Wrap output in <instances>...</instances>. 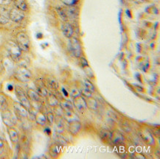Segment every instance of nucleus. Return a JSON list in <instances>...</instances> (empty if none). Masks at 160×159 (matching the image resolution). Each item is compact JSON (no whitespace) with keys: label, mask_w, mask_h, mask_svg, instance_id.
Wrapping results in <instances>:
<instances>
[{"label":"nucleus","mask_w":160,"mask_h":159,"mask_svg":"<svg viewBox=\"0 0 160 159\" xmlns=\"http://www.w3.org/2000/svg\"><path fill=\"white\" fill-rule=\"evenodd\" d=\"M30 39L28 35L24 32H19L16 35V44L21 51L27 52L30 49Z\"/></svg>","instance_id":"f257e3e1"},{"label":"nucleus","mask_w":160,"mask_h":159,"mask_svg":"<svg viewBox=\"0 0 160 159\" xmlns=\"http://www.w3.org/2000/svg\"><path fill=\"white\" fill-rule=\"evenodd\" d=\"M7 50L9 55L14 61H19L21 58V50L19 47L16 43L9 41L7 44Z\"/></svg>","instance_id":"f03ea898"},{"label":"nucleus","mask_w":160,"mask_h":159,"mask_svg":"<svg viewBox=\"0 0 160 159\" xmlns=\"http://www.w3.org/2000/svg\"><path fill=\"white\" fill-rule=\"evenodd\" d=\"M15 92H16V97L19 101V103L21 105H23L25 108H27V109H30L31 104H30V99H29L28 97H27V93L20 86L15 87Z\"/></svg>","instance_id":"7ed1b4c3"},{"label":"nucleus","mask_w":160,"mask_h":159,"mask_svg":"<svg viewBox=\"0 0 160 159\" xmlns=\"http://www.w3.org/2000/svg\"><path fill=\"white\" fill-rule=\"evenodd\" d=\"M2 122H4V124L6 126H7V127H13L16 124V122H17L16 116L11 111L7 109L2 111Z\"/></svg>","instance_id":"20e7f679"},{"label":"nucleus","mask_w":160,"mask_h":159,"mask_svg":"<svg viewBox=\"0 0 160 159\" xmlns=\"http://www.w3.org/2000/svg\"><path fill=\"white\" fill-rule=\"evenodd\" d=\"M70 48L72 55L76 58L81 57L83 50H82L81 45L78 38L75 37H71L70 40Z\"/></svg>","instance_id":"39448f33"},{"label":"nucleus","mask_w":160,"mask_h":159,"mask_svg":"<svg viewBox=\"0 0 160 159\" xmlns=\"http://www.w3.org/2000/svg\"><path fill=\"white\" fill-rule=\"evenodd\" d=\"M15 77L19 81L22 82V83H27V82L30 81L32 78V74L27 68L21 66L16 71Z\"/></svg>","instance_id":"423d86ee"},{"label":"nucleus","mask_w":160,"mask_h":159,"mask_svg":"<svg viewBox=\"0 0 160 159\" xmlns=\"http://www.w3.org/2000/svg\"><path fill=\"white\" fill-rule=\"evenodd\" d=\"M9 18L13 21L19 23L24 19L25 14H24L23 11H20L18 8L15 7V8H12L9 11Z\"/></svg>","instance_id":"0eeeda50"},{"label":"nucleus","mask_w":160,"mask_h":159,"mask_svg":"<svg viewBox=\"0 0 160 159\" xmlns=\"http://www.w3.org/2000/svg\"><path fill=\"white\" fill-rule=\"evenodd\" d=\"M13 107H14L15 112L18 117H21V118H27L28 117V109L25 108L23 105H21L19 102H15L13 103Z\"/></svg>","instance_id":"6e6552de"},{"label":"nucleus","mask_w":160,"mask_h":159,"mask_svg":"<svg viewBox=\"0 0 160 159\" xmlns=\"http://www.w3.org/2000/svg\"><path fill=\"white\" fill-rule=\"evenodd\" d=\"M73 104H74L75 108L78 111H85L87 108L86 99L81 95L74 98V99H73Z\"/></svg>","instance_id":"1a4fd4ad"},{"label":"nucleus","mask_w":160,"mask_h":159,"mask_svg":"<svg viewBox=\"0 0 160 159\" xmlns=\"http://www.w3.org/2000/svg\"><path fill=\"white\" fill-rule=\"evenodd\" d=\"M80 127H81V125L78 119L69 122V131L73 136H75L80 132Z\"/></svg>","instance_id":"9d476101"},{"label":"nucleus","mask_w":160,"mask_h":159,"mask_svg":"<svg viewBox=\"0 0 160 159\" xmlns=\"http://www.w3.org/2000/svg\"><path fill=\"white\" fill-rule=\"evenodd\" d=\"M61 150H62V144L59 143H54L50 145L49 153L52 158H56L59 156Z\"/></svg>","instance_id":"9b49d317"},{"label":"nucleus","mask_w":160,"mask_h":159,"mask_svg":"<svg viewBox=\"0 0 160 159\" xmlns=\"http://www.w3.org/2000/svg\"><path fill=\"white\" fill-rule=\"evenodd\" d=\"M61 30H62L63 34H64L65 37L69 38L72 37L73 33H74V30H73V27L70 23L65 21L61 25Z\"/></svg>","instance_id":"f8f14e48"},{"label":"nucleus","mask_w":160,"mask_h":159,"mask_svg":"<svg viewBox=\"0 0 160 159\" xmlns=\"http://www.w3.org/2000/svg\"><path fill=\"white\" fill-rule=\"evenodd\" d=\"M140 136L143 141H145L148 144H154V138H153L152 133L148 130H144L140 132Z\"/></svg>","instance_id":"ddd939ff"},{"label":"nucleus","mask_w":160,"mask_h":159,"mask_svg":"<svg viewBox=\"0 0 160 159\" xmlns=\"http://www.w3.org/2000/svg\"><path fill=\"white\" fill-rule=\"evenodd\" d=\"M7 132H8L10 139L12 141V143H18L19 139V136L18 132H17V131L15 129L14 127H8V128H7Z\"/></svg>","instance_id":"4468645a"},{"label":"nucleus","mask_w":160,"mask_h":159,"mask_svg":"<svg viewBox=\"0 0 160 159\" xmlns=\"http://www.w3.org/2000/svg\"><path fill=\"white\" fill-rule=\"evenodd\" d=\"M10 20L9 12L5 7H0V24L5 25Z\"/></svg>","instance_id":"2eb2a0df"},{"label":"nucleus","mask_w":160,"mask_h":159,"mask_svg":"<svg viewBox=\"0 0 160 159\" xmlns=\"http://www.w3.org/2000/svg\"><path fill=\"white\" fill-rule=\"evenodd\" d=\"M27 94L29 99L32 100L33 102L39 103L41 100V96L38 94V92L36 91L33 90V89H29L27 92Z\"/></svg>","instance_id":"dca6fc26"},{"label":"nucleus","mask_w":160,"mask_h":159,"mask_svg":"<svg viewBox=\"0 0 160 159\" xmlns=\"http://www.w3.org/2000/svg\"><path fill=\"white\" fill-rule=\"evenodd\" d=\"M64 111V117L68 122H72V121L78 119V117L72 111V110H66V111Z\"/></svg>","instance_id":"f3484780"},{"label":"nucleus","mask_w":160,"mask_h":159,"mask_svg":"<svg viewBox=\"0 0 160 159\" xmlns=\"http://www.w3.org/2000/svg\"><path fill=\"white\" fill-rule=\"evenodd\" d=\"M35 119L39 125L44 126L46 122V117L42 112H38L35 116Z\"/></svg>","instance_id":"a211bd4d"},{"label":"nucleus","mask_w":160,"mask_h":159,"mask_svg":"<svg viewBox=\"0 0 160 159\" xmlns=\"http://www.w3.org/2000/svg\"><path fill=\"white\" fill-rule=\"evenodd\" d=\"M14 5L16 8L23 12L27 11L28 9V6L25 0H14Z\"/></svg>","instance_id":"6ab92c4d"},{"label":"nucleus","mask_w":160,"mask_h":159,"mask_svg":"<svg viewBox=\"0 0 160 159\" xmlns=\"http://www.w3.org/2000/svg\"><path fill=\"white\" fill-rule=\"evenodd\" d=\"M86 105H87V108H89V109L92 110V111H96L98 109V102L94 98H93L92 97H88L87 100H86Z\"/></svg>","instance_id":"aec40b11"},{"label":"nucleus","mask_w":160,"mask_h":159,"mask_svg":"<svg viewBox=\"0 0 160 159\" xmlns=\"http://www.w3.org/2000/svg\"><path fill=\"white\" fill-rule=\"evenodd\" d=\"M100 138L103 141H106V142H108V141H111L112 140V138H113V134L110 131H107V130H103V131L100 132Z\"/></svg>","instance_id":"412c9836"},{"label":"nucleus","mask_w":160,"mask_h":159,"mask_svg":"<svg viewBox=\"0 0 160 159\" xmlns=\"http://www.w3.org/2000/svg\"><path fill=\"white\" fill-rule=\"evenodd\" d=\"M46 98H47V103L50 106L57 107L58 105V100L57 97H55L54 94H48L46 96Z\"/></svg>","instance_id":"4be33fe9"},{"label":"nucleus","mask_w":160,"mask_h":159,"mask_svg":"<svg viewBox=\"0 0 160 159\" xmlns=\"http://www.w3.org/2000/svg\"><path fill=\"white\" fill-rule=\"evenodd\" d=\"M56 11H57L58 16H60V18L63 21H67L68 16L67 14H66V11H65L64 8H62V7H57V8H56Z\"/></svg>","instance_id":"5701e85b"},{"label":"nucleus","mask_w":160,"mask_h":159,"mask_svg":"<svg viewBox=\"0 0 160 159\" xmlns=\"http://www.w3.org/2000/svg\"><path fill=\"white\" fill-rule=\"evenodd\" d=\"M36 91L41 97H46L47 94H49L48 91L46 90V88H45L44 85H37V91Z\"/></svg>","instance_id":"b1692460"},{"label":"nucleus","mask_w":160,"mask_h":159,"mask_svg":"<svg viewBox=\"0 0 160 159\" xmlns=\"http://www.w3.org/2000/svg\"><path fill=\"white\" fill-rule=\"evenodd\" d=\"M60 108H62L64 111H66V110H72L73 105L70 101L68 100H63L60 103Z\"/></svg>","instance_id":"393cba45"},{"label":"nucleus","mask_w":160,"mask_h":159,"mask_svg":"<svg viewBox=\"0 0 160 159\" xmlns=\"http://www.w3.org/2000/svg\"><path fill=\"white\" fill-rule=\"evenodd\" d=\"M84 87L85 88H86L87 90L90 91L92 93L94 91V86L93 85L92 82L90 80H89L88 79H84Z\"/></svg>","instance_id":"a878e982"},{"label":"nucleus","mask_w":160,"mask_h":159,"mask_svg":"<svg viewBox=\"0 0 160 159\" xmlns=\"http://www.w3.org/2000/svg\"><path fill=\"white\" fill-rule=\"evenodd\" d=\"M55 131H57L58 133H61L64 132V124H63L61 119H57L56 120V124H55Z\"/></svg>","instance_id":"bb28decb"},{"label":"nucleus","mask_w":160,"mask_h":159,"mask_svg":"<svg viewBox=\"0 0 160 159\" xmlns=\"http://www.w3.org/2000/svg\"><path fill=\"white\" fill-rule=\"evenodd\" d=\"M68 17L71 16V17H75L78 16V10L75 7H69L67 9V12H66Z\"/></svg>","instance_id":"cd10ccee"},{"label":"nucleus","mask_w":160,"mask_h":159,"mask_svg":"<svg viewBox=\"0 0 160 159\" xmlns=\"http://www.w3.org/2000/svg\"><path fill=\"white\" fill-rule=\"evenodd\" d=\"M7 108V103L5 97L0 95V109L4 111L6 110Z\"/></svg>","instance_id":"c85d7f7f"},{"label":"nucleus","mask_w":160,"mask_h":159,"mask_svg":"<svg viewBox=\"0 0 160 159\" xmlns=\"http://www.w3.org/2000/svg\"><path fill=\"white\" fill-rule=\"evenodd\" d=\"M80 94H83V95H84V97H86V98L92 97V93L90 91L87 90V89L84 88V87H83V88L80 89Z\"/></svg>","instance_id":"c756f323"},{"label":"nucleus","mask_w":160,"mask_h":159,"mask_svg":"<svg viewBox=\"0 0 160 159\" xmlns=\"http://www.w3.org/2000/svg\"><path fill=\"white\" fill-rule=\"evenodd\" d=\"M46 121L50 124V125H52L54 123V121H55V118H54V115L52 112H49L46 114Z\"/></svg>","instance_id":"7c9ffc66"},{"label":"nucleus","mask_w":160,"mask_h":159,"mask_svg":"<svg viewBox=\"0 0 160 159\" xmlns=\"http://www.w3.org/2000/svg\"><path fill=\"white\" fill-rule=\"evenodd\" d=\"M70 94H71V96L73 97V98H75V97L81 95V94H80V90H78V89L76 88H74L72 89L71 91H70Z\"/></svg>","instance_id":"2f4dec72"},{"label":"nucleus","mask_w":160,"mask_h":159,"mask_svg":"<svg viewBox=\"0 0 160 159\" xmlns=\"http://www.w3.org/2000/svg\"><path fill=\"white\" fill-rule=\"evenodd\" d=\"M48 83L49 85H50L52 88H53V89H57L58 87V82L53 79L50 80Z\"/></svg>","instance_id":"473e14b6"},{"label":"nucleus","mask_w":160,"mask_h":159,"mask_svg":"<svg viewBox=\"0 0 160 159\" xmlns=\"http://www.w3.org/2000/svg\"><path fill=\"white\" fill-rule=\"evenodd\" d=\"M113 139V138H112ZM123 137L120 134H118L117 136H115V137H114V138L113 139V141H114V143L116 144H120L123 141Z\"/></svg>","instance_id":"72a5a7b5"},{"label":"nucleus","mask_w":160,"mask_h":159,"mask_svg":"<svg viewBox=\"0 0 160 159\" xmlns=\"http://www.w3.org/2000/svg\"><path fill=\"white\" fill-rule=\"evenodd\" d=\"M80 63L83 67H88L89 66V63L86 60V59L83 58V57H80Z\"/></svg>","instance_id":"f704fd0d"},{"label":"nucleus","mask_w":160,"mask_h":159,"mask_svg":"<svg viewBox=\"0 0 160 159\" xmlns=\"http://www.w3.org/2000/svg\"><path fill=\"white\" fill-rule=\"evenodd\" d=\"M12 0H0V5L5 6L10 5Z\"/></svg>","instance_id":"c9c22d12"},{"label":"nucleus","mask_w":160,"mask_h":159,"mask_svg":"<svg viewBox=\"0 0 160 159\" xmlns=\"http://www.w3.org/2000/svg\"><path fill=\"white\" fill-rule=\"evenodd\" d=\"M4 143L2 140L0 138V156L3 153V151H4Z\"/></svg>","instance_id":"e433bc0d"},{"label":"nucleus","mask_w":160,"mask_h":159,"mask_svg":"<svg viewBox=\"0 0 160 159\" xmlns=\"http://www.w3.org/2000/svg\"><path fill=\"white\" fill-rule=\"evenodd\" d=\"M64 4H66V5H72V4H74V0H62Z\"/></svg>","instance_id":"4c0bfd02"},{"label":"nucleus","mask_w":160,"mask_h":159,"mask_svg":"<svg viewBox=\"0 0 160 159\" xmlns=\"http://www.w3.org/2000/svg\"><path fill=\"white\" fill-rule=\"evenodd\" d=\"M44 132H46V134H47V135L51 134V131H50V129L49 128V127H46V129L44 130Z\"/></svg>","instance_id":"58836bf2"},{"label":"nucleus","mask_w":160,"mask_h":159,"mask_svg":"<svg viewBox=\"0 0 160 159\" xmlns=\"http://www.w3.org/2000/svg\"><path fill=\"white\" fill-rule=\"evenodd\" d=\"M62 91H63V93L64 94V95L66 96V97H68V95H69V94H68V93L66 91V90H65L64 88H63V89H62Z\"/></svg>","instance_id":"ea45409f"},{"label":"nucleus","mask_w":160,"mask_h":159,"mask_svg":"<svg viewBox=\"0 0 160 159\" xmlns=\"http://www.w3.org/2000/svg\"><path fill=\"white\" fill-rule=\"evenodd\" d=\"M13 89V85H8V90L12 91Z\"/></svg>","instance_id":"a19ab883"},{"label":"nucleus","mask_w":160,"mask_h":159,"mask_svg":"<svg viewBox=\"0 0 160 159\" xmlns=\"http://www.w3.org/2000/svg\"><path fill=\"white\" fill-rule=\"evenodd\" d=\"M126 14H128V16L129 17H131V13H130V11H126Z\"/></svg>","instance_id":"79ce46f5"},{"label":"nucleus","mask_w":160,"mask_h":159,"mask_svg":"<svg viewBox=\"0 0 160 159\" xmlns=\"http://www.w3.org/2000/svg\"><path fill=\"white\" fill-rule=\"evenodd\" d=\"M13 1H14V0H13Z\"/></svg>","instance_id":"37998d69"}]
</instances>
